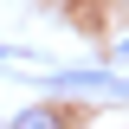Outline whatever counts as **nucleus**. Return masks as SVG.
I'll return each mask as SVG.
<instances>
[{
  "label": "nucleus",
  "instance_id": "nucleus-1",
  "mask_svg": "<svg viewBox=\"0 0 129 129\" xmlns=\"http://www.w3.org/2000/svg\"><path fill=\"white\" fill-rule=\"evenodd\" d=\"M13 129H64V116H58V110H19Z\"/></svg>",
  "mask_w": 129,
  "mask_h": 129
},
{
  "label": "nucleus",
  "instance_id": "nucleus-2",
  "mask_svg": "<svg viewBox=\"0 0 129 129\" xmlns=\"http://www.w3.org/2000/svg\"><path fill=\"white\" fill-rule=\"evenodd\" d=\"M0 58H7V52H0Z\"/></svg>",
  "mask_w": 129,
  "mask_h": 129
}]
</instances>
